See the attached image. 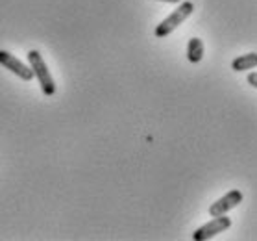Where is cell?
Masks as SVG:
<instances>
[{"mask_svg": "<svg viewBox=\"0 0 257 241\" xmlns=\"http://www.w3.org/2000/svg\"><path fill=\"white\" fill-rule=\"evenodd\" d=\"M159 2H169V4H180L181 0H159Z\"/></svg>", "mask_w": 257, "mask_h": 241, "instance_id": "9c48e42d", "label": "cell"}, {"mask_svg": "<svg viewBox=\"0 0 257 241\" xmlns=\"http://www.w3.org/2000/svg\"><path fill=\"white\" fill-rule=\"evenodd\" d=\"M0 65L6 67L8 71H12L13 74H17V76L21 78V80H24V82H30V80L34 78L32 67L24 65L21 59H17L13 54L6 52V50H0Z\"/></svg>", "mask_w": 257, "mask_h": 241, "instance_id": "277c9868", "label": "cell"}, {"mask_svg": "<svg viewBox=\"0 0 257 241\" xmlns=\"http://www.w3.org/2000/svg\"><path fill=\"white\" fill-rule=\"evenodd\" d=\"M193 12H194V4L191 2V0L180 2V6L176 8L174 12L170 13L165 21H161V23L156 26V30H154L156 37H167L169 34H172L181 23H185V21L193 15Z\"/></svg>", "mask_w": 257, "mask_h": 241, "instance_id": "6da1fadb", "label": "cell"}, {"mask_svg": "<svg viewBox=\"0 0 257 241\" xmlns=\"http://www.w3.org/2000/svg\"><path fill=\"white\" fill-rule=\"evenodd\" d=\"M242 202V193L239 189H231L224 195L222 199H218L216 202L209 206V215L211 217H216V215H226L229 210H233L235 206H239Z\"/></svg>", "mask_w": 257, "mask_h": 241, "instance_id": "5b68a950", "label": "cell"}, {"mask_svg": "<svg viewBox=\"0 0 257 241\" xmlns=\"http://www.w3.org/2000/svg\"><path fill=\"white\" fill-rule=\"evenodd\" d=\"M231 226V219L228 215H216L209 221V223L202 224L198 230H194L193 234V239L194 241H205V239H211L213 235L220 234L224 230H228Z\"/></svg>", "mask_w": 257, "mask_h": 241, "instance_id": "3957f363", "label": "cell"}, {"mask_svg": "<svg viewBox=\"0 0 257 241\" xmlns=\"http://www.w3.org/2000/svg\"><path fill=\"white\" fill-rule=\"evenodd\" d=\"M204 58V41L200 37H193L187 43V59L191 63H200Z\"/></svg>", "mask_w": 257, "mask_h": 241, "instance_id": "52a82bcc", "label": "cell"}, {"mask_svg": "<svg viewBox=\"0 0 257 241\" xmlns=\"http://www.w3.org/2000/svg\"><path fill=\"white\" fill-rule=\"evenodd\" d=\"M246 80H248V84H250V86H253V88L257 89V72H250V74L246 76Z\"/></svg>", "mask_w": 257, "mask_h": 241, "instance_id": "ba28073f", "label": "cell"}, {"mask_svg": "<svg viewBox=\"0 0 257 241\" xmlns=\"http://www.w3.org/2000/svg\"><path fill=\"white\" fill-rule=\"evenodd\" d=\"M255 67H257V52L242 54V56H237L231 61V69L237 72L250 71V69H255Z\"/></svg>", "mask_w": 257, "mask_h": 241, "instance_id": "8992f818", "label": "cell"}, {"mask_svg": "<svg viewBox=\"0 0 257 241\" xmlns=\"http://www.w3.org/2000/svg\"><path fill=\"white\" fill-rule=\"evenodd\" d=\"M26 58L30 61V67H32V71H34V76L39 80V86H41V91L47 97H52L56 93V82H54L52 74L48 71L47 63H45V59L43 56L37 50H30L26 54Z\"/></svg>", "mask_w": 257, "mask_h": 241, "instance_id": "7a4b0ae2", "label": "cell"}]
</instances>
